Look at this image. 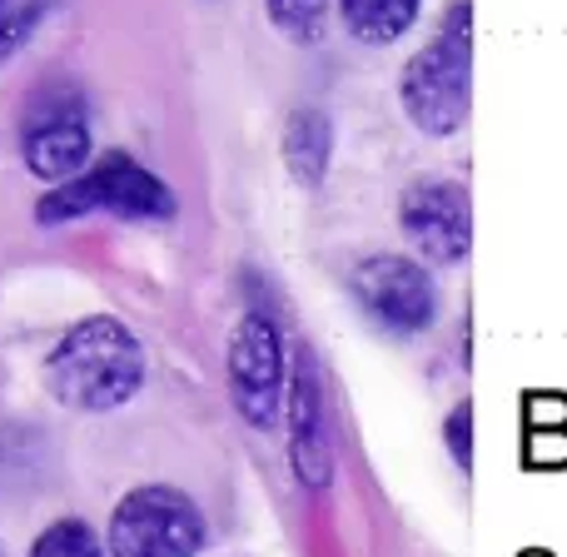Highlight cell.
Here are the masks:
<instances>
[{
    "label": "cell",
    "instance_id": "obj_4",
    "mask_svg": "<svg viewBox=\"0 0 567 557\" xmlns=\"http://www.w3.org/2000/svg\"><path fill=\"white\" fill-rule=\"evenodd\" d=\"M205 538H209L205 513L175 483L130 488L105 523L110 557H199Z\"/></svg>",
    "mask_w": 567,
    "mask_h": 557
},
{
    "label": "cell",
    "instance_id": "obj_14",
    "mask_svg": "<svg viewBox=\"0 0 567 557\" xmlns=\"http://www.w3.org/2000/svg\"><path fill=\"white\" fill-rule=\"evenodd\" d=\"M50 6L55 0H0V70H6V60H16L30 45L40 20L50 16Z\"/></svg>",
    "mask_w": 567,
    "mask_h": 557
},
{
    "label": "cell",
    "instance_id": "obj_6",
    "mask_svg": "<svg viewBox=\"0 0 567 557\" xmlns=\"http://www.w3.org/2000/svg\"><path fill=\"white\" fill-rule=\"evenodd\" d=\"M349 289L359 299L363 319L383 333H429L439 323V283L433 275L409 255H369L353 265Z\"/></svg>",
    "mask_w": 567,
    "mask_h": 557
},
{
    "label": "cell",
    "instance_id": "obj_5",
    "mask_svg": "<svg viewBox=\"0 0 567 557\" xmlns=\"http://www.w3.org/2000/svg\"><path fill=\"white\" fill-rule=\"evenodd\" d=\"M225 379L239 419L255 433H269L284 423V393H289V349H284L279 319L269 309H245L229 329Z\"/></svg>",
    "mask_w": 567,
    "mask_h": 557
},
{
    "label": "cell",
    "instance_id": "obj_3",
    "mask_svg": "<svg viewBox=\"0 0 567 557\" xmlns=\"http://www.w3.org/2000/svg\"><path fill=\"white\" fill-rule=\"evenodd\" d=\"M85 215L159 225V219L179 215V199L150 165H140L125 149H110V155L90 159L80 175H70L65 185H50V195L35 205L40 225H70V219H85Z\"/></svg>",
    "mask_w": 567,
    "mask_h": 557
},
{
    "label": "cell",
    "instance_id": "obj_8",
    "mask_svg": "<svg viewBox=\"0 0 567 557\" xmlns=\"http://www.w3.org/2000/svg\"><path fill=\"white\" fill-rule=\"evenodd\" d=\"M284 423H289L293 478L303 488L323 493L333 483V468H339V448H333V409H329V389H323V369L309 349H299L289 363Z\"/></svg>",
    "mask_w": 567,
    "mask_h": 557
},
{
    "label": "cell",
    "instance_id": "obj_9",
    "mask_svg": "<svg viewBox=\"0 0 567 557\" xmlns=\"http://www.w3.org/2000/svg\"><path fill=\"white\" fill-rule=\"evenodd\" d=\"M399 225L409 245L429 265L458 269L473 249V205L468 189L449 175H423L399 195Z\"/></svg>",
    "mask_w": 567,
    "mask_h": 557
},
{
    "label": "cell",
    "instance_id": "obj_15",
    "mask_svg": "<svg viewBox=\"0 0 567 557\" xmlns=\"http://www.w3.org/2000/svg\"><path fill=\"white\" fill-rule=\"evenodd\" d=\"M443 439H449L453 463L468 473V463H473V409H468V403H453L449 423H443Z\"/></svg>",
    "mask_w": 567,
    "mask_h": 557
},
{
    "label": "cell",
    "instance_id": "obj_12",
    "mask_svg": "<svg viewBox=\"0 0 567 557\" xmlns=\"http://www.w3.org/2000/svg\"><path fill=\"white\" fill-rule=\"evenodd\" d=\"M265 16L284 40H293V45H323L333 0H265Z\"/></svg>",
    "mask_w": 567,
    "mask_h": 557
},
{
    "label": "cell",
    "instance_id": "obj_2",
    "mask_svg": "<svg viewBox=\"0 0 567 557\" xmlns=\"http://www.w3.org/2000/svg\"><path fill=\"white\" fill-rule=\"evenodd\" d=\"M399 105L409 125L429 140H449L468 125L473 105V6L449 0L433 40L413 50L399 75Z\"/></svg>",
    "mask_w": 567,
    "mask_h": 557
},
{
    "label": "cell",
    "instance_id": "obj_10",
    "mask_svg": "<svg viewBox=\"0 0 567 557\" xmlns=\"http://www.w3.org/2000/svg\"><path fill=\"white\" fill-rule=\"evenodd\" d=\"M284 165L303 189H319L333 165V120L319 105H299L284 125Z\"/></svg>",
    "mask_w": 567,
    "mask_h": 557
},
{
    "label": "cell",
    "instance_id": "obj_1",
    "mask_svg": "<svg viewBox=\"0 0 567 557\" xmlns=\"http://www.w3.org/2000/svg\"><path fill=\"white\" fill-rule=\"evenodd\" d=\"M145 343L115 313H85L45 353V389L70 413H115L145 389Z\"/></svg>",
    "mask_w": 567,
    "mask_h": 557
},
{
    "label": "cell",
    "instance_id": "obj_11",
    "mask_svg": "<svg viewBox=\"0 0 567 557\" xmlns=\"http://www.w3.org/2000/svg\"><path fill=\"white\" fill-rule=\"evenodd\" d=\"M339 10V25L349 30V40L369 50L399 45L423 16V0H333Z\"/></svg>",
    "mask_w": 567,
    "mask_h": 557
},
{
    "label": "cell",
    "instance_id": "obj_7",
    "mask_svg": "<svg viewBox=\"0 0 567 557\" xmlns=\"http://www.w3.org/2000/svg\"><path fill=\"white\" fill-rule=\"evenodd\" d=\"M90 149H95V135H90L85 95L70 85L40 90L25 110V125H20V155H25L30 175L65 185L70 175L90 165Z\"/></svg>",
    "mask_w": 567,
    "mask_h": 557
},
{
    "label": "cell",
    "instance_id": "obj_13",
    "mask_svg": "<svg viewBox=\"0 0 567 557\" xmlns=\"http://www.w3.org/2000/svg\"><path fill=\"white\" fill-rule=\"evenodd\" d=\"M25 557H110V548L85 518H55L35 533Z\"/></svg>",
    "mask_w": 567,
    "mask_h": 557
}]
</instances>
